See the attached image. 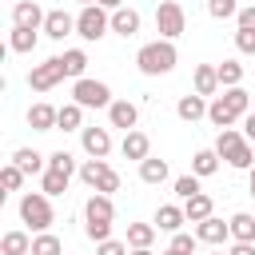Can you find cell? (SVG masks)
<instances>
[{
  "instance_id": "6da1fadb",
  "label": "cell",
  "mask_w": 255,
  "mask_h": 255,
  "mask_svg": "<svg viewBox=\"0 0 255 255\" xmlns=\"http://www.w3.org/2000/svg\"><path fill=\"white\" fill-rule=\"evenodd\" d=\"M112 223H116V203H112V195L92 191L88 203H84V235H88L92 243H104V239H112Z\"/></svg>"
},
{
  "instance_id": "7a4b0ae2",
  "label": "cell",
  "mask_w": 255,
  "mask_h": 255,
  "mask_svg": "<svg viewBox=\"0 0 255 255\" xmlns=\"http://www.w3.org/2000/svg\"><path fill=\"white\" fill-rule=\"evenodd\" d=\"M251 96L243 92V84L239 88H223V96H215L211 104H207V120L215 124V128H235V120H243L247 112H251Z\"/></svg>"
},
{
  "instance_id": "3957f363",
  "label": "cell",
  "mask_w": 255,
  "mask_h": 255,
  "mask_svg": "<svg viewBox=\"0 0 255 255\" xmlns=\"http://www.w3.org/2000/svg\"><path fill=\"white\" fill-rule=\"evenodd\" d=\"M179 64V52H175V40H151V44H143L139 52H135V68L143 72V76H167L171 68Z\"/></svg>"
},
{
  "instance_id": "277c9868",
  "label": "cell",
  "mask_w": 255,
  "mask_h": 255,
  "mask_svg": "<svg viewBox=\"0 0 255 255\" xmlns=\"http://www.w3.org/2000/svg\"><path fill=\"white\" fill-rule=\"evenodd\" d=\"M215 151H219V159H227V163L239 167V171H251V167H255V147H251V139H247L243 131H235V128H219Z\"/></svg>"
},
{
  "instance_id": "5b68a950",
  "label": "cell",
  "mask_w": 255,
  "mask_h": 255,
  "mask_svg": "<svg viewBox=\"0 0 255 255\" xmlns=\"http://www.w3.org/2000/svg\"><path fill=\"white\" fill-rule=\"evenodd\" d=\"M20 219L28 223V231H32V235L48 231V227L56 223L52 195H44V191H24V195H20Z\"/></svg>"
},
{
  "instance_id": "8992f818",
  "label": "cell",
  "mask_w": 255,
  "mask_h": 255,
  "mask_svg": "<svg viewBox=\"0 0 255 255\" xmlns=\"http://www.w3.org/2000/svg\"><path fill=\"white\" fill-rule=\"evenodd\" d=\"M108 32H112V12H108V8L84 4V8L76 12V36H80V40L96 44V40H104Z\"/></svg>"
},
{
  "instance_id": "52a82bcc",
  "label": "cell",
  "mask_w": 255,
  "mask_h": 255,
  "mask_svg": "<svg viewBox=\"0 0 255 255\" xmlns=\"http://www.w3.org/2000/svg\"><path fill=\"white\" fill-rule=\"evenodd\" d=\"M80 179L92 187V191H104V195H112V191H120V175H116V167L108 163V159H84L80 163Z\"/></svg>"
},
{
  "instance_id": "ba28073f",
  "label": "cell",
  "mask_w": 255,
  "mask_h": 255,
  "mask_svg": "<svg viewBox=\"0 0 255 255\" xmlns=\"http://www.w3.org/2000/svg\"><path fill=\"white\" fill-rule=\"evenodd\" d=\"M155 32L163 40H179L187 32V12H183L179 0H159V8H155Z\"/></svg>"
},
{
  "instance_id": "9c48e42d",
  "label": "cell",
  "mask_w": 255,
  "mask_h": 255,
  "mask_svg": "<svg viewBox=\"0 0 255 255\" xmlns=\"http://www.w3.org/2000/svg\"><path fill=\"white\" fill-rule=\"evenodd\" d=\"M72 100H76L80 108H112V88H108L104 80L80 76V80L72 84Z\"/></svg>"
},
{
  "instance_id": "30bf717a",
  "label": "cell",
  "mask_w": 255,
  "mask_h": 255,
  "mask_svg": "<svg viewBox=\"0 0 255 255\" xmlns=\"http://www.w3.org/2000/svg\"><path fill=\"white\" fill-rule=\"evenodd\" d=\"M60 80H68L64 56H52V60H44V64H36V68L28 72V88H32V92H52Z\"/></svg>"
},
{
  "instance_id": "8fae6325",
  "label": "cell",
  "mask_w": 255,
  "mask_h": 255,
  "mask_svg": "<svg viewBox=\"0 0 255 255\" xmlns=\"http://www.w3.org/2000/svg\"><path fill=\"white\" fill-rule=\"evenodd\" d=\"M44 8L36 4V0H16L12 4V28H36V32H44Z\"/></svg>"
},
{
  "instance_id": "7c38bea8",
  "label": "cell",
  "mask_w": 255,
  "mask_h": 255,
  "mask_svg": "<svg viewBox=\"0 0 255 255\" xmlns=\"http://www.w3.org/2000/svg\"><path fill=\"white\" fill-rule=\"evenodd\" d=\"M80 147H84V155H92V159H108V151H112V131H108V128H84V131H80Z\"/></svg>"
},
{
  "instance_id": "4fadbf2b",
  "label": "cell",
  "mask_w": 255,
  "mask_h": 255,
  "mask_svg": "<svg viewBox=\"0 0 255 255\" xmlns=\"http://www.w3.org/2000/svg\"><path fill=\"white\" fill-rule=\"evenodd\" d=\"M44 36L48 40H64V36H76V16L64 12V8H52L44 16Z\"/></svg>"
},
{
  "instance_id": "5bb4252c",
  "label": "cell",
  "mask_w": 255,
  "mask_h": 255,
  "mask_svg": "<svg viewBox=\"0 0 255 255\" xmlns=\"http://www.w3.org/2000/svg\"><path fill=\"white\" fill-rule=\"evenodd\" d=\"M195 235H199V243L219 247V243H227V239H231V223H223L219 215H207L203 223H195Z\"/></svg>"
},
{
  "instance_id": "9a60e30c",
  "label": "cell",
  "mask_w": 255,
  "mask_h": 255,
  "mask_svg": "<svg viewBox=\"0 0 255 255\" xmlns=\"http://www.w3.org/2000/svg\"><path fill=\"white\" fill-rule=\"evenodd\" d=\"M108 124H112V128L131 131V128L139 124V108H135L131 100H112V108H108Z\"/></svg>"
},
{
  "instance_id": "2e32d148",
  "label": "cell",
  "mask_w": 255,
  "mask_h": 255,
  "mask_svg": "<svg viewBox=\"0 0 255 255\" xmlns=\"http://www.w3.org/2000/svg\"><path fill=\"white\" fill-rule=\"evenodd\" d=\"M120 151H124V159H147L151 155V139H147V131H139V128H131V131H124V143H120Z\"/></svg>"
},
{
  "instance_id": "e0dca14e",
  "label": "cell",
  "mask_w": 255,
  "mask_h": 255,
  "mask_svg": "<svg viewBox=\"0 0 255 255\" xmlns=\"http://www.w3.org/2000/svg\"><path fill=\"white\" fill-rule=\"evenodd\" d=\"M12 163H16L24 175H44V171H48V155H40L36 147H16V151H12Z\"/></svg>"
},
{
  "instance_id": "ac0fdd59",
  "label": "cell",
  "mask_w": 255,
  "mask_h": 255,
  "mask_svg": "<svg viewBox=\"0 0 255 255\" xmlns=\"http://www.w3.org/2000/svg\"><path fill=\"white\" fill-rule=\"evenodd\" d=\"M175 116H179L183 124H195V120H203V116H207V96H199V92H191V96H179V104H175Z\"/></svg>"
},
{
  "instance_id": "d6986e66",
  "label": "cell",
  "mask_w": 255,
  "mask_h": 255,
  "mask_svg": "<svg viewBox=\"0 0 255 255\" xmlns=\"http://www.w3.org/2000/svg\"><path fill=\"white\" fill-rule=\"evenodd\" d=\"M56 116H60V108H52V104H32L28 108V128L32 131H56Z\"/></svg>"
},
{
  "instance_id": "ffe728a7",
  "label": "cell",
  "mask_w": 255,
  "mask_h": 255,
  "mask_svg": "<svg viewBox=\"0 0 255 255\" xmlns=\"http://www.w3.org/2000/svg\"><path fill=\"white\" fill-rule=\"evenodd\" d=\"M183 223H187V211H183L179 203H163V207L155 211V227H159V231H167V235H175Z\"/></svg>"
},
{
  "instance_id": "44dd1931",
  "label": "cell",
  "mask_w": 255,
  "mask_h": 255,
  "mask_svg": "<svg viewBox=\"0 0 255 255\" xmlns=\"http://www.w3.org/2000/svg\"><path fill=\"white\" fill-rule=\"evenodd\" d=\"M139 24H143V20H139V12H135V8H116V12H112V32H116V36H124V40H128V36H135V32H139Z\"/></svg>"
},
{
  "instance_id": "7402d4cb",
  "label": "cell",
  "mask_w": 255,
  "mask_h": 255,
  "mask_svg": "<svg viewBox=\"0 0 255 255\" xmlns=\"http://www.w3.org/2000/svg\"><path fill=\"white\" fill-rule=\"evenodd\" d=\"M167 159H159V155H147V159H139V179L143 183H151V187H159V183H167Z\"/></svg>"
},
{
  "instance_id": "603a6c76",
  "label": "cell",
  "mask_w": 255,
  "mask_h": 255,
  "mask_svg": "<svg viewBox=\"0 0 255 255\" xmlns=\"http://www.w3.org/2000/svg\"><path fill=\"white\" fill-rule=\"evenodd\" d=\"M183 211H187V223H203L207 215H215V199L207 191H199V195L183 199Z\"/></svg>"
},
{
  "instance_id": "cb8c5ba5",
  "label": "cell",
  "mask_w": 255,
  "mask_h": 255,
  "mask_svg": "<svg viewBox=\"0 0 255 255\" xmlns=\"http://www.w3.org/2000/svg\"><path fill=\"white\" fill-rule=\"evenodd\" d=\"M191 80H195V92H199V96H215V92H219V68H215V64H199Z\"/></svg>"
},
{
  "instance_id": "d4e9b609",
  "label": "cell",
  "mask_w": 255,
  "mask_h": 255,
  "mask_svg": "<svg viewBox=\"0 0 255 255\" xmlns=\"http://www.w3.org/2000/svg\"><path fill=\"white\" fill-rule=\"evenodd\" d=\"M191 171H195L199 179L215 175V171H219V151H215V147H199V151L191 155Z\"/></svg>"
},
{
  "instance_id": "484cf974",
  "label": "cell",
  "mask_w": 255,
  "mask_h": 255,
  "mask_svg": "<svg viewBox=\"0 0 255 255\" xmlns=\"http://www.w3.org/2000/svg\"><path fill=\"white\" fill-rule=\"evenodd\" d=\"M56 128H60V131H84V108H80L76 100L64 104L60 116H56Z\"/></svg>"
},
{
  "instance_id": "4316f807",
  "label": "cell",
  "mask_w": 255,
  "mask_h": 255,
  "mask_svg": "<svg viewBox=\"0 0 255 255\" xmlns=\"http://www.w3.org/2000/svg\"><path fill=\"white\" fill-rule=\"evenodd\" d=\"M0 251H4V255H32V235H28V231H4Z\"/></svg>"
},
{
  "instance_id": "83f0119b",
  "label": "cell",
  "mask_w": 255,
  "mask_h": 255,
  "mask_svg": "<svg viewBox=\"0 0 255 255\" xmlns=\"http://www.w3.org/2000/svg\"><path fill=\"white\" fill-rule=\"evenodd\" d=\"M68 183H72V175H68V171H56V167H48V171L40 175V191H44V195H64Z\"/></svg>"
},
{
  "instance_id": "f1b7e54d",
  "label": "cell",
  "mask_w": 255,
  "mask_h": 255,
  "mask_svg": "<svg viewBox=\"0 0 255 255\" xmlns=\"http://www.w3.org/2000/svg\"><path fill=\"white\" fill-rule=\"evenodd\" d=\"M231 239H243V243H255V215H247V211H235L231 219Z\"/></svg>"
},
{
  "instance_id": "f546056e",
  "label": "cell",
  "mask_w": 255,
  "mask_h": 255,
  "mask_svg": "<svg viewBox=\"0 0 255 255\" xmlns=\"http://www.w3.org/2000/svg\"><path fill=\"white\" fill-rule=\"evenodd\" d=\"M155 223H128V247H151L155 243Z\"/></svg>"
},
{
  "instance_id": "4dcf8cb0",
  "label": "cell",
  "mask_w": 255,
  "mask_h": 255,
  "mask_svg": "<svg viewBox=\"0 0 255 255\" xmlns=\"http://www.w3.org/2000/svg\"><path fill=\"white\" fill-rule=\"evenodd\" d=\"M36 28H12V36H8V48L12 52H20V56H28L32 48H36Z\"/></svg>"
},
{
  "instance_id": "1f68e13d",
  "label": "cell",
  "mask_w": 255,
  "mask_h": 255,
  "mask_svg": "<svg viewBox=\"0 0 255 255\" xmlns=\"http://www.w3.org/2000/svg\"><path fill=\"white\" fill-rule=\"evenodd\" d=\"M64 72H68L72 80H80V76L88 72V52H84V48H68V52H64Z\"/></svg>"
},
{
  "instance_id": "d6a6232c",
  "label": "cell",
  "mask_w": 255,
  "mask_h": 255,
  "mask_svg": "<svg viewBox=\"0 0 255 255\" xmlns=\"http://www.w3.org/2000/svg\"><path fill=\"white\" fill-rule=\"evenodd\" d=\"M215 68H219V88H239L243 84V64L239 60H223Z\"/></svg>"
},
{
  "instance_id": "836d02e7",
  "label": "cell",
  "mask_w": 255,
  "mask_h": 255,
  "mask_svg": "<svg viewBox=\"0 0 255 255\" xmlns=\"http://www.w3.org/2000/svg\"><path fill=\"white\" fill-rule=\"evenodd\" d=\"M64 251V243L52 235V231H40V235H32V255H60Z\"/></svg>"
},
{
  "instance_id": "e575fe53",
  "label": "cell",
  "mask_w": 255,
  "mask_h": 255,
  "mask_svg": "<svg viewBox=\"0 0 255 255\" xmlns=\"http://www.w3.org/2000/svg\"><path fill=\"white\" fill-rule=\"evenodd\" d=\"M207 16L211 20H235L239 16V0H207Z\"/></svg>"
},
{
  "instance_id": "d590c367",
  "label": "cell",
  "mask_w": 255,
  "mask_h": 255,
  "mask_svg": "<svg viewBox=\"0 0 255 255\" xmlns=\"http://www.w3.org/2000/svg\"><path fill=\"white\" fill-rule=\"evenodd\" d=\"M171 187H175V195H179V199H191V195H199V191H203L195 171H187V175H175V183H171Z\"/></svg>"
},
{
  "instance_id": "8d00e7d4",
  "label": "cell",
  "mask_w": 255,
  "mask_h": 255,
  "mask_svg": "<svg viewBox=\"0 0 255 255\" xmlns=\"http://www.w3.org/2000/svg\"><path fill=\"white\" fill-rule=\"evenodd\" d=\"M0 187H4V191H20V187H24V171H20L12 159H8L4 171H0Z\"/></svg>"
},
{
  "instance_id": "74e56055",
  "label": "cell",
  "mask_w": 255,
  "mask_h": 255,
  "mask_svg": "<svg viewBox=\"0 0 255 255\" xmlns=\"http://www.w3.org/2000/svg\"><path fill=\"white\" fill-rule=\"evenodd\" d=\"M48 167H56V171H68V175H76V155L60 147V151H52V155H48Z\"/></svg>"
},
{
  "instance_id": "f35d334b",
  "label": "cell",
  "mask_w": 255,
  "mask_h": 255,
  "mask_svg": "<svg viewBox=\"0 0 255 255\" xmlns=\"http://www.w3.org/2000/svg\"><path fill=\"white\" fill-rule=\"evenodd\" d=\"M195 243H199V235H187V231H175V235H171V247H175L179 255H195Z\"/></svg>"
},
{
  "instance_id": "ab89813d",
  "label": "cell",
  "mask_w": 255,
  "mask_h": 255,
  "mask_svg": "<svg viewBox=\"0 0 255 255\" xmlns=\"http://www.w3.org/2000/svg\"><path fill=\"white\" fill-rule=\"evenodd\" d=\"M235 48L243 56H255V28H235Z\"/></svg>"
},
{
  "instance_id": "60d3db41",
  "label": "cell",
  "mask_w": 255,
  "mask_h": 255,
  "mask_svg": "<svg viewBox=\"0 0 255 255\" xmlns=\"http://www.w3.org/2000/svg\"><path fill=\"white\" fill-rule=\"evenodd\" d=\"M131 247H128V239H104V243H96V255H128Z\"/></svg>"
},
{
  "instance_id": "b9f144b4",
  "label": "cell",
  "mask_w": 255,
  "mask_h": 255,
  "mask_svg": "<svg viewBox=\"0 0 255 255\" xmlns=\"http://www.w3.org/2000/svg\"><path fill=\"white\" fill-rule=\"evenodd\" d=\"M235 28H255V4L239 8V16H235Z\"/></svg>"
},
{
  "instance_id": "7bdbcfd3",
  "label": "cell",
  "mask_w": 255,
  "mask_h": 255,
  "mask_svg": "<svg viewBox=\"0 0 255 255\" xmlns=\"http://www.w3.org/2000/svg\"><path fill=\"white\" fill-rule=\"evenodd\" d=\"M227 255H255V243H243V239H235Z\"/></svg>"
},
{
  "instance_id": "ee69618b",
  "label": "cell",
  "mask_w": 255,
  "mask_h": 255,
  "mask_svg": "<svg viewBox=\"0 0 255 255\" xmlns=\"http://www.w3.org/2000/svg\"><path fill=\"white\" fill-rule=\"evenodd\" d=\"M243 135L255 143V112H247V116H243Z\"/></svg>"
},
{
  "instance_id": "f6af8a7d",
  "label": "cell",
  "mask_w": 255,
  "mask_h": 255,
  "mask_svg": "<svg viewBox=\"0 0 255 255\" xmlns=\"http://www.w3.org/2000/svg\"><path fill=\"white\" fill-rule=\"evenodd\" d=\"M100 8H108V12H116V8H124V0H96Z\"/></svg>"
},
{
  "instance_id": "bcb514c9",
  "label": "cell",
  "mask_w": 255,
  "mask_h": 255,
  "mask_svg": "<svg viewBox=\"0 0 255 255\" xmlns=\"http://www.w3.org/2000/svg\"><path fill=\"white\" fill-rule=\"evenodd\" d=\"M128 255H155V251H151V247H131Z\"/></svg>"
},
{
  "instance_id": "7dc6e473",
  "label": "cell",
  "mask_w": 255,
  "mask_h": 255,
  "mask_svg": "<svg viewBox=\"0 0 255 255\" xmlns=\"http://www.w3.org/2000/svg\"><path fill=\"white\" fill-rule=\"evenodd\" d=\"M247 175H251V195H255V167H251V171H247Z\"/></svg>"
},
{
  "instance_id": "c3c4849f",
  "label": "cell",
  "mask_w": 255,
  "mask_h": 255,
  "mask_svg": "<svg viewBox=\"0 0 255 255\" xmlns=\"http://www.w3.org/2000/svg\"><path fill=\"white\" fill-rule=\"evenodd\" d=\"M159 255H179V251H175V247H167V251H159Z\"/></svg>"
},
{
  "instance_id": "681fc988",
  "label": "cell",
  "mask_w": 255,
  "mask_h": 255,
  "mask_svg": "<svg viewBox=\"0 0 255 255\" xmlns=\"http://www.w3.org/2000/svg\"><path fill=\"white\" fill-rule=\"evenodd\" d=\"M76 4H80V8H84V4H96V0H76Z\"/></svg>"
},
{
  "instance_id": "f907efd6",
  "label": "cell",
  "mask_w": 255,
  "mask_h": 255,
  "mask_svg": "<svg viewBox=\"0 0 255 255\" xmlns=\"http://www.w3.org/2000/svg\"><path fill=\"white\" fill-rule=\"evenodd\" d=\"M211 255H223V251H211Z\"/></svg>"
},
{
  "instance_id": "816d5d0a",
  "label": "cell",
  "mask_w": 255,
  "mask_h": 255,
  "mask_svg": "<svg viewBox=\"0 0 255 255\" xmlns=\"http://www.w3.org/2000/svg\"><path fill=\"white\" fill-rule=\"evenodd\" d=\"M251 112H255V104H251Z\"/></svg>"
}]
</instances>
